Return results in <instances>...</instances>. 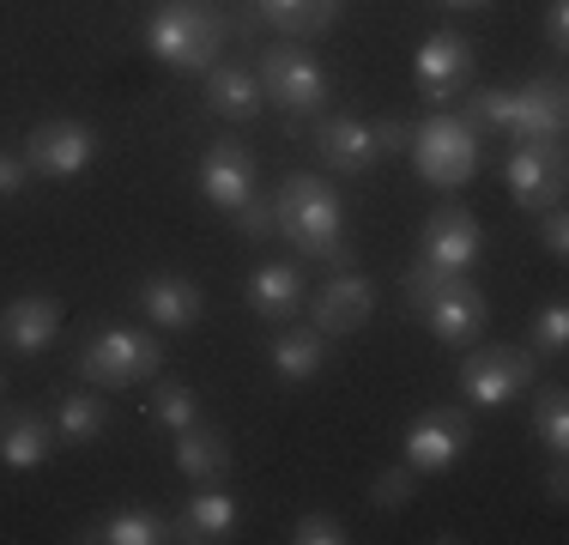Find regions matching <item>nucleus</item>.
<instances>
[{
  "mask_svg": "<svg viewBox=\"0 0 569 545\" xmlns=\"http://www.w3.org/2000/svg\"><path fill=\"white\" fill-rule=\"evenodd\" d=\"M273 230L284 242H297V255H309V261H351L346 212L328 176H284V188L273 195Z\"/></svg>",
  "mask_w": 569,
  "mask_h": 545,
  "instance_id": "obj_1",
  "label": "nucleus"
},
{
  "mask_svg": "<svg viewBox=\"0 0 569 545\" xmlns=\"http://www.w3.org/2000/svg\"><path fill=\"white\" fill-rule=\"evenodd\" d=\"M467 121L472 128H497L509 146H563V86L558 79H527V86H491L479 98H467Z\"/></svg>",
  "mask_w": 569,
  "mask_h": 545,
  "instance_id": "obj_2",
  "label": "nucleus"
},
{
  "mask_svg": "<svg viewBox=\"0 0 569 545\" xmlns=\"http://www.w3.org/2000/svg\"><path fill=\"white\" fill-rule=\"evenodd\" d=\"M224 12L212 7V0H164V7L146 19V49L158 54L164 67L176 73H207L212 61H219L224 49Z\"/></svg>",
  "mask_w": 569,
  "mask_h": 545,
  "instance_id": "obj_3",
  "label": "nucleus"
},
{
  "mask_svg": "<svg viewBox=\"0 0 569 545\" xmlns=\"http://www.w3.org/2000/svg\"><path fill=\"white\" fill-rule=\"evenodd\" d=\"M412 164L418 176H425L430 188H467L472 176H479V128H472L467 116H449V109H437V116L412 121Z\"/></svg>",
  "mask_w": 569,
  "mask_h": 545,
  "instance_id": "obj_4",
  "label": "nucleus"
},
{
  "mask_svg": "<svg viewBox=\"0 0 569 545\" xmlns=\"http://www.w3.org/2000/svg\"><path fill=\"white\" fill-rule=\"evenodd\" d=\"M164 346L146 339L140 327H110V334H91V346L79 351V376L91 388H133V382L158 376Z\"/></svg>",
  "mask_w": 569,
  "mask_h": 545,
  "instance_id": "obj_5",
  "label": "nucleus"
},
{
  "mask_svg": "<svg viewBox=\"0 0 569 545\" xmlns=\"http://www.w3.org/2000/svg\"><path fill=\"white\" fill-rule=\"evenodd\" d=\"M261 91L273 98L284 116H316L321 103H328V79H321V67L309 61L303 49H291V43H273V49H261Z\"/></svg>",
  "mask_w": 569,
  "mask_h": 545,
  "instance_id": "obj_6",
  "label": "nucleus"
},
{
  "mask_svg": "<svg viewBox=\"0 0 569 545\" xmlns=\"http://www.w3.org/2000/svg\"><path fill=\"white\" fill-rule=\"evenodd\" d=\"M460 388L472 406H509L521 388H533V351L527 346H485L460 364Z\"/></svg>",
  "mask_w": 569,
  "mask_h": 545,
  "instance_id": "obj_7",
  "label": "nucleus"
},
{
  "mask_svg": "<svg viewBox=\"0 0 569 545\" xmlns=\"http://www.w3.org/2000/svg\"><path fill=\"white\" fill-rule=\"evenodd\" d=\"M472 443V418L460 406H430L406 430V467L412 473H449Z\"/></svg>",
  "mask_w": 569,
  "mask_h": 545,
  "instance_id": "obj_8",
  "label": "nucleus"
},
{
  "mask_svg": "<svg viewBox=\"0 0 569 545\" xmlns=\"http://www.w3.org/2000/svg\"><path fill=\"white\" fill-rule=\"evenodd\" d=\"M418 316H425V327L442 346H472V339L485 334V321H491V304H485V291L467 272H455L449 285H437V291L418 304Z\"/></svg>",
  "mask_w": 569,
  "mask_h": 545,
  "instance_id": "obj_9",
  "label": "nucleus"
},
{
  "mask_svg": "<svg viewBox=\"0 0 569 545\" xmlns=\"http://www.w3.org/2000/svg\"><path fill=\"white\" fill-rule=\"evenodd\" d=\"M98 158V133L73 116H56V121H37L31 140H24V164L31 176H79L86 164Z\"/></svg>",
  "mask_w": 569,
  "mask_h": 545,
  "instance_id": "obj_10",
  "label": "nucleus"
},
{
  "mask_svg": "<svg viewBox=\"0 0 569 545\" xmlns=\"http://www.w3.org/2000/svg\"><path fill=\"white\" fill-rule=\"evenodd\" d=\"M509 195L521 212L563 207V146H515L509 152Z\"/></svg>",
  "mask_w": 569,
  "mask_h": 545,
  "instance_id": "obj_11",
  "label": "nucleus"
},
{
  "mask_svg": "<svg viewBox=\"0 0 569 545\" xmlns=\"http://www.w3.org/2000/svg\"><path fill=\"white\" fill-rule=\"evenodd\" d=\"M479 249H485V230H479V218L460 207V200H449V207H437L425 218V261L430 267L467 272L472 261H479Z\"/></svg>",
  "mask_w": 569,
  "mask_h": 545,
  "instance_id": "obj_12",
  "label": "nucleus"
},
{
  "mask_svg": "<svg viewBox=\"0 0 569 545\" xmlns=\"http://www.w3.org/2000/svg\"><path fill=\"white\" fill-rule=\"evenodd\" d=\"M200 195L219 212H237L242 200L254 195V158L242 140H212L207 158H200Z\"/></svg>",
  "mask_w": 569,
  "mask_h": 545,
  "instance_id": "obj_13",
  "label": "nucleus"
},
{
  "mask_svg": "<svg viewBox=\"0 0 569 545\" xmlns=\"http://www.w3.org/2000/svg\"><path fill=\"white\" fill-rule=\"evenodd\" d=\"M467 79H472V43L460 31H437L418 49V91L430 98V109H442Z\"/></svg>",
  "mask_w": 569,
  "mask_h": 545,
  "instance_id": "obj_14",
  "label": "nucleus"
},
{
  "mask_svg": "<svg viewBox=\"0 0 569 545\" xmlns=\"http://www.w3.org/2000/svg\"><path fill=\"white\" fill-rule=\"evenodd\" d=\"M316 152L328 170H340V176H363L376 158V128L363 116H321L316 121Z\"/></svg>",
  "mask_w": 569,
  "mask_h": 545,
  "instance_id": "obj_15",
  "label": "nucleus"
},
{
  "mask_svg": "<svg viewBox=\"0 0 569 545\" xmlns=\"http://www.w3.org/2000/svg\"><path fill=\"white\" fill-rule=\"evenodd\" d=\"M140 309H146V321H158L164 334H182V327L200 321L207 297H200V285L182 279V272H152V279L140 285Z\"/></svg>",
  "mask_w": 569,
  "mask_h": 545,
  "instance_id": "obj_16",
  "label": "nucleus"
},
{
  "mask_svg": "<svg viewBox=\"0 0 569 545\" xmlns=\"http://www.w3.org/2000/svg\"><path fill=\"white\" fill-rule=\"evenodd\" d=\"M61 334V304L56 297H43V291H24V297H12L7 309H0V339H7L12 351H43L49 339Z\"/></svg>",
  "mask_w": 569,
  "mask_h": 545,
  "instance_id": "obj_17",
  "label": "nucleus"
},
{
  "mask_svg": "<svg viewBox=\"0 0 569 545\" xmlns=\"http://www.w3.org/2000/svg\"><path fill=\"white\" fill-rule=\"evenodd\" d=\"M376 309V285L363 272H340L316 291V327L321 334H358Z\"/></svg>",
  "mask_w": 569,
  "mask_h": 545,
  "instance_id": "obj_18",
  "label": "nucleus"
},
{
  "mask_svg": "<svg viewBox=\"0 0 569 545\" xmlns=\"http://www.w3.org/2000/svg\"><path fill=\"white\" fill-rule=\"evenodd\" d=\"M230 534H237V497L230 490H194L170 527V539H188V545H219Z\"/></svg>",
  "mask_w": 569,
  "mask_h": 545,
  "instance_id": "obj_19",
  "label": "nucleus"
},
{
  "mask_svg": "<svg viewBox=\"0 0 569 545\" xmlns=\"http://www.w3.org/2000/svg\"><path fill=\"white\" fill-rule=\"evenodd\" d=\"M249 304H254V316H267V321H291L297 309H303V272L291 261L254 267L249 272Z\"/></svg>",
  "mask_w": 569,
  "mask_h": 545,
  "instance_id": "obj_20",
  "label": "nucleus"
},
{
  "mask_svg": "<svg viewBox=\"0 0 569 545\" xmlns=\"http://www.w3.org/2000/svg\"><path fill=\"white\" fill-rule=\"evenodd\" d=\"M49 448H56V430H49L43 413H7L0 418V460H7L12 473L43 467Z\"/></svg>",
  "mask_w": 569,
  "mask_h": 545,
  "instance_id": "obj_21",
  "label": "nucleus"
},
{
  "mask_svg": "<svg viewBox=\"0 0 569 545\" xmlns=\"http://www.w3.org/2000/svg\"><path fill=\"white\" fill-rule=\"evenodd\" d=\"M261 103H267V91H261V79H254V73H242V67H219V61L207 67V109H212V116L254 121V116H261Z\"/></svg>",
  "mask_w": 569,
  "mask_h": 545,
  "instance_id": "obj_22",
  "label": "nucleus"
},
{
  "mask_svg": "<svg viewBox=\"0 0 569 545\" xmlns=\"http://www.w3.org/2000/svg\"><path fill=\"white\" fill-rule=\"evenodd\" d=\"M176 467L194 485H219L230 473V443L212 425H188V430H176Z\"/></svg>",
  "mask_w": 569,
  "mask_h": 545,
  "instance_id": "obj_23",
  "label": "nucleus"
},
{
  "mask_svg": "<svg viewBox=\"0 0 569 545\" xmlns=\"http://www.w3.org/2000/svg\"><path fill=\"white\" fill-rule=\"evenodd\" d=\"M321 358H328V334H321V327H279L273 334V370H279V382H309L321 370Z\"/></svg>",
  "mask_w": 569,
  "mask_h": 545,
  "instance_id": "obj_24",
  "label": "nucleus"
},
{
  "mask_svg": "<svg viewBox=\"0 0 569 545\" xmlns=\"http://www.w3.org/2000/svg\"><path fill=\"white\" fill-rule=\"evenodd\" d=\"M79 539H98V545H158V539H170V522H164V515H152V509H140V503H128V509L103 515L98 527H86Z\"/></svg>",
  "mask_w": 569,
  "mask_h": 545,
  "instance_id": "obj_25",
  "label": "nucleus"
},
{
  "mask_svg": "<svg viewBox=\"0 0 569 545\" xmlns=\"http://www.w3.org/2000/svg\"><path fill=\"white\" fill-rule=\"evenodd\" d=\"M261 19L284 37H321L333 19H340V0H254Z\"/></svg>",
  "mask_w": 569,
  "mask_h": 545,
  "instance_id": "obj_26",
  "label": "nucleus"
},
{
  "mask_svg": "<svg viewBox=\"0 0 569 545\" xmlns=\"http://www.w3.org/2000/svg\"><path fill=\"white\" fill-rule=\"evenodd\" d=\"M103 425H110V413H103L98 394H67L61 413H56V436H61V443H73V448L98 443Z\"/></svg>",
  "mask_w": 569,
  "mask_h": 545,
  "instance_id": "obj_27",
  "label": "nucleus"
},
{
  "mask_svg": "<svg viewBox=\"0 0 569 545\" xmlns=\"http://www.w3.org/2000/svg\"><path fill=\"white\" fill-rule=\"evenodd\" d=\"M533 436L551 448V455H563V448H569V394L563 388H546L533 400Z\"/></svg>",
  "mask_w": 569,
  "mask_h": 545,
  "instance_id": "obj_28",
  "label": "nucleus"
},
{
  "mask_svg": "<svg viewBox=\"0 0 569 545\" xmlns=\"http://www.w3.org/2000/svg\"><path fill=\"white\" fill-rule=\"evenodd\" d=\"M152 418H158L164 430L200 425V400H194V388H182V382H158V388H152Z\"/></svg>",
  "mask_w": 569,
  "mask_h": 545,
  "instance_id": "obj_29",
  "label": "nucleus"
},
{
  "mask_svg": "<svg viewBox=\"0 0 569 545\" xmlns=\"http://www.w3.org/2000/svg\"><path fill=\"white\" fill-rule=\"evenodd\" d=\"M412 490H418V473L400 460V467L376 473V485H370V503H376V509H406V503H412Z\"/></svg>",
  "mask_w": 569,
  "mask_h": 545,
  "instance_id": "obj_30",
  "label": "nucleus"
},
{
  "mask_svg": "<svg viewBox=\"0 0 569 545\" xmlns=\"http://www.w3.org/2000/svg\"><path fill=\"white\" fill-rule=\"evenodd\" d=\"M527 339H533V351H563L569 346V304H546L527 327Z\"/></svg>",
  "mask_w": 569,
  "mask_h": 545,
  "instance_id": "obj_31",
  "label": "nucleus"
},
{
  "mask_svg": "<svg viewBox=\"0 0 569 545\" xmlns=\"http://www.w3.org/2000/svg\"><path fill=\"white\" fill-rule=\"evenodd\" d=\"M291 539H297V545H346L351 534H346V522H340V515H328V509H309L303 522L291 527Z\"/></svg>",
  "mask_w": 569,
  "mask_h": 545,
  "instance_id": "obj_32",
  "label": "nucleus"
},
{
  "mask_svg": "<svg viewBox=\"0 0 569 545\" xmlns=\"http://www.w3.org/2000/svg\"><path fill=\"white\" fill-rule=\"evenodd\" d=\"M230 218H237V230H242L249 242H267V237H273V200H261V195H249Z\"/></svg>",
  "mask_w": 569,
  "mask_h": 545,
  "instance_id": "obj_33",
  "label": "nucleus"
},
{
  "mask_svg": "<svg viewBox=\"0 0 569 545\" xmlns=\"http://www.w3.org/2000/svg\"><path fill=\"white\" fill-rule=\"evenodd\" d=\"M376 128V152H406V146H412V121H400V116H382V121H370Z\"/></svg>",
  "mask_w": 569,
  "mask_h": 545,
  "instance_id": "obj_34",
  "label": "nucleus"
},
{
  "mask_svg": "<svg viewBox=\"0 0 569 545\" xmlns=\"http://www.w3.org/2000/svg\"><path fill=\"white\" fill-rule=\"evenodd\" d=\"M24 182H31V164H24V152H0V200H19Z\"/></svg>",
  "mask_w": 569,
  "mask_h": 545,
  "instance_id": "obj_35",
  "label": "nucleus"
},
{
  "mask_svg": "<svg viewBox=\"0 0 569 545\" xmlns=\"http://www.w3.org/2000/svg\"><path fill=\"white\" fill-rule=\"evenodd\" d=\"M539 242H546L551 255H569V218H563V207H546V230H539Z\"/></svg>",
  "mask_w": 569,
  "mask_h": 545,
  "instance_id": "obj_36",
  "label": "nucleus"
},
{
  "mask_svg": "<svg viewBox=\"0 0 569 545\" xmlns=\"http://www.w3.org/2000/svg\"><path fill=\"white\" fill-rule=\"evenodd\" d=\"M546 43L551 49L569 43V0H551V7H546Z\"/></svg>",
  "mask_w": 569,
  "mask_h": 545,
  "instance_id": "obj_37",
  "label": "nucleus"
},
{
  "mask_svg": "<svg viewBox=\"0 0 569 545\" xmlns=\"http://www.w3.org/2000/svg\"><path fill=\"white\" fill-rule=\"evenodd\" d=\"M546 497H551V503H563V497H569V467H563V455L546 467Z\"/></svg>",
  "mask_w": 569,
  "mask_h": 545,
  "instance_id": "obj_38",
  "label": "nucleus"
},
{
  "mask_svg": "<svg viewBox=\"0 0 569 545\" xmlns=\"http://www.w3.org/2000/svg\"><path fill=\"white\" fill-rule=\"evenodd\" d=\"M442 7H455V12H472V7H491V0H442Z\"/></svg>",
  "mask_w": 569,
  "mask_h": 545,
  "instance_id": "obj_39",
  "label": "nucleus"
}]
</instances>
